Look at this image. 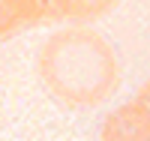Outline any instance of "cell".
Returning a JSON list of instances; mask_svg holds the SVG:
<instances>
[{"instance_id": "obj_4", "label": "cell", "mask_w": 150, "mask_h": 141, "mask_svg": "<svg viewBox=\"0 0 150 141\" xmlns=\"http://www.w3.org/2000/svg\"><path fill=\"white\" fill-rule=\"evenodd\" d=\"M120 0H48V21H72V24H87L96 18H105L108 12H114Z\"/></svg>"}, {"instance_id": "obj_5", "label": "cell", "mask_w": 150, "mask_h": 141, "mask_svg": "<svg viewBox=\"0 0 150 141\" xmlns=\"http://www.w3.org/2000/svg\"><path fill=\"white\" fill-rule=\"evenodd\" d=\"M135 96H138V99H144L147 105H150V81H144V84H141V90L135 93Z\"/></svg>"}, {"instance_id": "obj_2", "label": "cell", "mask_w": 150, "mask_h": 141, "mask_svg": "<svg viewBox=\"0 0 150 141\" xmlns=\"http://www.w3.org/2000/svg\"><path fill=\"white\" fill-rule=\"evenodd\" d=\"M105 141H150V105L135 96L111 111L102 126Z\"/></svg>"}, {"instance_id": "obj_1", "label": "cell", "mask_w": 150, "mask_h": 141, "mask_svg": "<svg viewBox=\"0 0 150 141\" xmlns=\"http://www.w3.org/2000/svg\"><path fill=\"white\" fill-rule=\"evenodd\" d=\"M36 75L45 90L72 111L102 105L120 87V63L111 42L81 24L48 36L36 57Z\"/></svg>"}, {"instance_id": "obj_3", "label": "cell", "mask_w": 150, "mask_h": 141, "mask_svg": "<svg viewBox=\"0 0 150 141\" xmlns=\"http://www.w3.org/2000/svg\"><path fill=\"white\" fill-rule=\"evenodd\" d=\"M48 21V0H0V42Z\"/></svg>"}]
</instances>
